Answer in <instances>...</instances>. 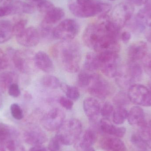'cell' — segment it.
Segmentation results:
<instances>
[{
	"label": "cell",
	"mask_w": 151,
	"mask_h": 151,
	"mask_svg": "<svg viewBox=\"0 0 151 151\" xmlns=\"http://www.w3.org/2000/svg\"><path fill=\"white\" fill-rule=\"evenodd\" d=\"M53 55L66 71L75 73L79 71L81 60L80 46L73 40L62 41L52 49Z\"/></svg>",
	"instance_id": "1"
},
{
	"label": "cell",
	"mask_w": 151,
	"mask_h": 151,
	"mask_svg": "<svg viewBox=\"0 0 151 151\" xmlns=\"http://www.w3.org/2000/svg\"><path fill=\"white\" fill-rule=\"evenodd\" d=\"M69 9L73 15L79 18H88L106 15L111 9L110 4L102 2L98 0H91L84 5H80L76 2L69 4Z\"/></svg>",
	"instance_id": "2"
},
{
	"label": "cell",
	"mask_w": 151,
	"mask_h": 151,
	"mask_svg": "<svg viewBox=\"0 0 151 151\" xmlns=\"http://www.w3.org/2000/svg\"><path fill=\"white\" fill-rule=\"evenodd\" d=\"M82 130L81 122L77 119H72L64 122L58 129V136L64 145L75 143Z\"/></svg>",
	"instance_id": "3"
},
{
	"label": "cell",
	"mask_w": 151,
	"mask_h": 151,
	"mask_svg": "<svg viewBox=\"0 0 151 151\" xmlns=\"http://www.w3.org/2000/svg\"><path fill=\"white\" fill-rule=\"evenodd\" d=\"M142 69L137 62H130L123 69L119 70L116 76V81L123 88L131 87L134 83L141 80L142 76Z\"/></svg>",
	"instance_id": "4"
},
{
	"label": "cell",
	"mask_w": 151,
	"mask_h": 151,
	"mask_svg": "<svg viewBox=\"0 0 151 151\" xmlns=\"http://www.w3.org/2000/svg\"><path fill=\"white\" fill-rule=\"evenodd\" d=\"M98 55L100 70L107 77H116L119 70V57L118 53L105 52L98 54Z\"/></svg>",
	"instance_id": "5"
},
{
	"label": "cell",
	"mask_w": 151,
	"mask_h": 151,
	"mask_svg": "<svg viewBox=\"0 0 151 151\" xmlns=\"http://www.w3.org/2000/svg\"><path fill=\"white\" fill-rule=\"evenodd\" d=\"M110 83L101 76L92 74L90 83L88 86V91L93 96L99 99L106 98L112 91Z\"/></svg>",
	"instance_id": "6"
},
{
	"label": "cell",
	"mask_w": 151,
	"mask_h": 151,
	"mask_svg": "<svg viewBox=\"0 0 151 151\" xmlns=\"http://www.w3.org/2000/svg\"><path fill=\"white\" fill-rule=\"evenodd\" d=\"M78 23L73 19L63 20L54 28L53 38L62 41L72 40L79 32Z\"/></svg>",
	"instance_id": "7"
},
{
	"label": "cell",
	"mask_w": 151,
	"mask_h": 151,
	"mask_svg": "<svg viewBox=\"0 0 151 151\" xmlns=\"http://www.w3.org/2000/svg\"><path fill=\"white\" fill-rule=\"evenodd\" d=\"M128 96L130 102L137 105L151 106V91L142 84H135L129 87Z\"/></svg>",
	"instance_id": "8"
},
{
	"label": "cell",
	"mask_w": 151,
	"mask_h": 151,
	"mask_svg": "<svg viewBox=\"0 0 151 151\" xmlns=\"http://www.w3.org/2000/svg\"><path fill=\"white\" fill-rule=\"evenodd\" d=\"M134 11V5L130 3H122L114 10L111 20L120 29L131 20Z\"/></svg>",
	"instance_id": "9"
},
{
	"label": "cell",
	"mask_w": 151,
	"mask_h": 151,
	"mask_svg": "<svg viewBox=\"0 0 151 151\" xmlns=\"http://www.w3.org/2000/svg\"><path fill=\"white\" fill-rule=\"evenodd\" d=\"M65 114L63 110L58 108H54L42 117V124L48 131L58 130L65 121Z\"/></svg>",
	"instance_id": "10"
},
{
	"label": "cell",
	"mask_w": 151,
	"mask_h": 151,
	"mask_svg": "<svg viewBox=\"0 0 151 151\" xmlns=\"http://www.w3.org/2000/svg\"><path fill=\"white\" fill-rule=\"evenodd\" d=\"M11 54L12 59L15 67L20 72H30L31 63L34 62V58L32 59L29 53L26 51L18 50L12 51Z\"/></svg>",
	"instance_id": "11"
},
{
	"label": "cell",
	"mask_w": 151,
	"mask_h": 151,
	"mask_svg": "<svg viewBox=\"0 0 151 151\" xmlns=\"http://www.w3.org/2000/svg\"><path fill=\"white\" fill-rule=\"evenodd\" d=\"M40 38V32L34 27L25 28L20 35L16 36L18 43L26 47H33L38 45Z\"/></svg>",
	"instance_id": "12"
},
{
	"label": "cell",
	"mask_w": 151,
	"mask_h": 151,
	"mask_svg": "<svg viewBox=\"0 0 151 151\" xmlns=\"http://www.w3.org/2000/svg\"><path fill=\"white\" fill-rule=\"evenodd\" d=\"M24 140L27 143L31 145H40L47 142V135L42 130L38 128L30 129L24 134Z\"/></svg>",
	"instance_id": "13"
},
{
	"label": "cell",
	"mask_w": 151,
	"mask_h": 151,
	"mask_svg": "<svg viewBox=\"0 0 151 151\" xmlns=\"http://www.w3.org/2000/svg\"><path fill=\"white\" fill-rule=\"evenodd\" d=\"M148 46L144 41H138L129 46L128 50V55L129 61L137 62L142 60L147 55Z\"/></svg>",
	"instance_id": "14"
},
{
	"label": "cell",
	"mask_w": 151,
	"mask_h": 151,
	"mask_svg": "<svg viewBox=\"0 0 151 151\" xmlns=\"http://www.w3.org/2000/svg\"><path fill=\"white\" fill-rule=\"evenodd\" d=\"M97 140V136L95 131L92 129L86 130L82 134H81L74 145L76 150L83 151L91 148Z\"/></svg>",
	"instance_id": "15"
},
{
	"label": "cell",
	"mask_w": 151,
	"mask_h": 151,
	"mask_svg": "<svg viewBox=\"0 0 151 151\" xmlns=\"http://www.w3.org/2000/svg\"><path fill=\"white\" fill-rule=\"evenodd\" d=\"M83 108L87 117L91 121L95 122L100 113L101 108L99 102L95 98L88 97L83 101Z\"/></svg>",
	"instance_id": "16"
},
{
	"label": "cell",
	"mask_w": 151,
	"mask_h": 151,
	"mask_svg": "<svg viewBox=\"0 0 151 151\" xmlns=\"http://www.w3.org/2000/svg\"><path fill=\"white\" fill-rule=\"evenodd\" d=\"M35 65L38 69L44 72L49 73L54 71V65L49 56L42 51L35 54L34 58Z\"/></svg>",
	"instance_id": "17"
},
{
	"label": "cell",
	"mask_w": 151,
	"mask_h": 151,
	"mask_svg": "<svg viewBox=\"0 0 151 151\" xmlns=\"http://www.w3.org/2000/svg\"><path fill=\"white\" fill-rule=\"evenodd\" d=\"M101 146L106 151H125L124 143L118 137H106L102 139Z\"/></svg>",
	"instance_id": "18"
},
{
	"label": "cell",
	"mask_w": 151,
	"mask_h": 151,
	"mask_svg": "<svg viewBox=\"0 0 151 151\" xmlns=\"http://www.w3.org/2000/svg\"><path fill=\"white\" fill-rule=\"evenodd\" d=\"M128 121L130 125L141 127L146 124L145 113L142 108L139 106H134L128 112Z\"/></svg>",
	"instance_id": "19"
},
{
	"label": "cell",
	"mask_w": 151,
	"mask_h": 151,
	"mask_svg": "<svg viewBox=\"0 0 151 151\" xmlns=\"http://www.w3.org/2000/svg\"><path fill=\"white\" fill-rule=\"evenodd\" d=\"M100 128L104 133L117 137H123L126 132L125 128L115 127L107 119H103L100 121Z\"/></svg>",
	"instance_id": "20"
},
{
	"label": "cell",
	"mask_w": 151,
	"mask_h": 151,
	"mask_svg": "<svg viewBox=\"0 0 151 151\" xmlns=\"http://www.w3.org/2000/svg\"><path fill=\"white\" fill-rule=\"evenodd\" d=\"M19 133L15 128L0 122V145L12 139H16Z\"/></svg>",
	"instance_id": "21"
},
{
	"label": "cell",
	"mask_w": 151,
	"mask_h": 151,
	"mask_svg": "<svg viewBox=\"0 0 151 151\" xmlns=\"http://www.w3.org/2000/svg\"><path fill=\"white\" fill-rule=\"evenodd\" d=\"M13 25L9 20H0V44L9 41L13 36Z\"/></svg>",
	"instance_id": "22"
},
{
	"label": "cell",
	"mask_w": 151,
	"mask_h": 151,
	"mask_svg": "<svg viewBox=\"0 0 151 151\" xmlns=\"http://www.w3.org/2000/svg\"><path fill=\"white\" fill-rule=\"evenodd\" d=\"M65 16L64 11L60 8L55 7L53 9L45 14L43 22L48 24L52 25L62 20Z\"/></svg>",
	"instance_id": "23"
},
{
	"label": "cell",
	"mask_w": 151,
	"mask_h": 151,
	"mask_svg": "<svg viewBox=\"0 0 151 151\" xmlns=\"http://www.w3.org/2000/svg\"><path fill=\"white\" fill-rule=\"evenodd\" d=\"M84 68L87 71H96L99 69V63L98 54L89 52L86 55Z\"/></svg>",
	"instance_id": "24"
},
{
	"label": "cell",
	"mask_w": 151,
	"mask_h": 151,
	"mask_svg": "<svg viewBox=\"0 0 151 151\" xmlns=\"http://www.w3.org/2000/svg\"><path fill=\"white\" fill-rule=\"evenodd\" d=\"M136 18L145 26L151 27V4H147L140 10Z\"/></svg>",
	"instance_id": "25"
},
{
	"label": "cell",
	"mask_w": 151,
	"mask_h": 151,
	"mask_svg": "<svg viewBox=\"0 0 151 151\" xmlns=\"http://www.w3.org/2000/svg\"><path fill=\"white\" fill-rule=\"evenodd\" d=\"M14 75L12 72H6L0 74V92L4 93L9 90L12 84Z\"/></svg>",
	"instance_id": "26"
},
{
	"label": "cell",
	"mask_w": 151,
	"mask_h": 151,
	"mask_svg": "<svg viewBox=\"0 0 151 151\" xmlns=\"http://www.w3.org/2000/svg\"><path fill=\"white\" fill-rule=\"evenodd\" d=\"M0 151H26L23 145L16 139H10L0 145Z\"/></svg>",
	"instance_id": "27"
},
{
	"label": "cell",
	"mask_w": 151,
	"mask_h": 151,
	"mask_svg": "<svg viewBox=\"0 0 151 151\" xmlns=\"http://www.w3.org/2000/svg\"><path fill=\"white\" fill-rule=\"evenodd\" d=\"M129 112L124 107H117L114 110L112 115L113 121L115 124H123L127 119Z\"/></svg>",
	"instance_id": "28"
},
{
	"label": "cell",
	"mask_w": 151,
	"mask_h": 151,
	"mask_svg": "<svg viewBox=\"0 0 151 151\" xmlns=\"http://www.w3.org/2000/svg\"><path fill=\"white\" fill-rule=\"evenodd\" d=\"M60 88L65 93L66 96L72 100L76 101L80 96V92L75 86H70L65 83H62Z\"/></svg>",
	"instance_id": "29"
},
{
	"label": "cell",
	"mask_w": 151,
	"mask_h": 151,
	"mask_svg": "<svg viewBox=\"0 0 151 151\" xmlns=\"http://www.w3.org/2000/svg\"><path fill=\"white\" fill-rule=\"evenodd\" d=\"M41 83L44 87L51 89L58 88L62 84L57 77L49 75L43 76L42 78Z\"/></svg>",
	"instance_id": "30"
},
{
	"label": "cell",
	"mask_w": 151,
	"mask_h": 151,
	"mask_svg": "<svg viewBox=\"0 0 151 151\" xmlns=\"http://www.w3.org/2000/svg\"><path fill=\"white\" fill-rule=\"evenodd\" d=\"M140 127L138 134L147 147L151 149V128L148 127L147 124Z\"/></svg>",
	"instance_id": "31"
},
{
	"label": "cell",
	"mask_w": 151,
	"mask_h": 151,
	"mask_svg": "<svg viewBox=\"0 0 151 151\" xmlns=\"http://www.w3.org/2000/svg\"><path fill=\"white\" fill-rule=\"evenodd\" d=\"M113 101L117 107H125L129 104L130 100L127 94L123 91H120L115 95Z\"/></svg>",
	"instance_id": "32"
},
{
	"label": "cell",
	"mask_w": 151,
	"mask_h": 151,
	"mask_svg": "<svg viewBox=\"0 0 151 151\" xmlns=\"http://www.w3.org/2000/svg\"><path fill=\"white\" fill-rule=\"evenodd\" d=\"M92 74H90L85 71H83L79 73L77 77V83L81 87H88L91 80Z\"/></svg>",
	"instance_id": "33"
},
{
	"label": "cell",
	"mask_w": 151,
	"mask_h": 151,
	"mask_svg": "<svg viewBox=\"0 0 151 151\" xmlns=\"http://www.w3.org/2000/svg\"><path fill=\"white\" fill-rule=\"evenodd\" d=\"M131 142L133 145L140 151L146 150L147 145L141 139L138 134L132 135L131 137Z\"/></svg>",
	"instance_id": "34"
},
{
	"label": "cell",
	"mask_w": 151,
	"mask_h": 151,
	"mask_svg": "<svg viewBox=\"0 0 151 151\" xmlns=\"http://www.w3.org/2000/svg\"><path fill=\"white\" fill-rule=\"evenodd\" d=\"M114 110L113 106L111 103L106 102L101 108L100 114L104 119H109V118L112 116Z\"/></svg>",
	"instance_id": "35"
},
{
	"label": "cell",
	"mask_w": 151,
	"mask_h": 151,
	"mask_svg": "<svg viewBox=\"0 0 151 151\" xmlns=\"http://www.w3.org/2000/svg\"><path fill=\"white\" fill-rule=\"evenodd\" d=\"M54 28H52V25L48 24L42 21L41 24L40 29V32H39L40 35L45 38H53V32Z\"/></svg>",
	"instance_id": "36"
},
{
	"label": "cell",
	"mask_w": 151,
	"mask_h": 151,
	"mask_svg": "<svg viewBox=\"0 0 151 151\" xmlns=\"http://www.w3.org/2000/svg\"><path fill=\"white\" fill-rule=\"evenodd\" d=\"M38 10L41 13L46 14L55 8V5L51 2L44 0L38 3L37 5Z\"/></svg>",
	"instance_id": "37"
},
{
	"label": "cell",
	"mask_w": 151,
	"mask_h": 151,
	"mask_svg": "<svg viewBox=\"0 0 151 151\" xmlns=\"http://www.w3.org/2000/svg\"><path fill=\"white\" fill-rule=\"evenodd\" d=\"M27 24L26 19H21L17 21L13 25V35L17 36L20 35L25 29V27Z\"/></svg>",
	"instance_id": "38"
},
{
	"label": "cell",
	"mask_w": 151,
	"mask_h": 151,
	"mask_svg": "<svg viewBox=\"0 0 151 151\" xmlns=\"http://www.w3.org/2000/svg\"><path fill=\"white\" fill-rule=\"evenodd\" d=\"M11 113L12 117L17 120L22 119L24 117L23 111L18 104H13L11 105Z\"/></svg>",
	"instance_id": "39"
},
{
	"label": "cell",
	"mask_w": 151,
	"mask_h": 151,
	"mask_svg": "<svg viewBox=\"0 0 151 151\" xmlns=\"http://www.w3.org/2000/svg\"><path fill=\"white\" fill-rule=\"evenodd\" d=\"M62 145L63 144L59 137L57 135H56L55 137L51 139L49 143L48 151H59Z\"/></svg>",
	"instance_id": "40"
},
{
	"label": "cell",
	"mask_w": 151,
	"mask_h": 151,
	"mask_svg": "<svg viewBox=\"0 0 151 151\" xmlns=\"http://www.w3.org/2000/svg\"><path fill=\"white\" fill-rule=\"evenodd\" d=\"M20 13L32 14L35 11V8L32 5L24 2H19Z\"/></svg>",
	"instance_id": "41"
},
{
	"label": "cell",
	"mask_w": 151,
	"mask_h": 151,
	"mask_svg": "<svg viewBox=\"0 0 151 151\" xmlns=\"http://www.w3.org/2000/svg\"><path fill=\"white\" fill-rule=\"evenodd\" d=\"M9 59L6 54L0 49V71L8 68Z\"/></svg>",
	"instance_id": "42"
},
{
	"label": "cell",
	"mask_w": 151,
	"mask_h": 151,
	"mask_svg": "<svg viewBox=\"0 0 151 151\" xmlns=\"http://www.w3.org/2000/svg\"><path fill=\"white\" fill-rule=\"evenodd\" d=\"M59 103L62 106L68 110H70L73 107L74 103L72 100L67 97L62 96L59 99Z\"/></svg>",
	"instance_id": "43"
},
{
	"label": "cell",
	"mask_w": 151,
	"mask_h": 151,
	"mask_svg": "<svg viewBox=\"0 0 151 151\" xmlns=\"http://www.w3.org/2000/svg\"><path fill=\"white\" fill-rule=\"evenodd\" d=\"M143 64L146 72L151 76V53L147 54L142 59Z\"/></svg>",
	"instance_id": "44"
},
{
	"label": "cell",
	"mask_w": 151,
	"mask_h": 151,
	"mask_svg": "<svg viewBox=\"0 0 151 151\" xmlns=\"http://www.w3.org/2000/svg\"><path fill=\"white\" fill-rule=\"evenodd\" d=\"M9 95L13 97H18L20 94V90L17 84L13 83L8 90Z\"/></svg>",
	"instance_id": "45"
},
{
	"label": "cell",
	"mask_w": 151,
	"mask_h": 151,
	"mask_svg": "<svg viewBox=\"0 0 151 151\" xmlns=\"http://www.w3.org/2000/svg\"><path fill=\"white\" fill-rule=\"evenodd\" d=\"M12 15H13V10L11 4L0 7V17Z\"/></svg>",
	"instance_id": "46"
},
{
	"label": "cell",
	"mask_w": 151,
	"mask_h": 151,
	"mask_svg": "<svg viewBox=\"0 0 151 151\" xmlns=\"http://www.w3.org/2000/svg\"><path fill=\"white\" fill-rule=\"evenodd\" d=\"M131 34L129 32H124L121 35V38L124 43H127L131 39Z\"/></svg>",
	"instance_id": "47"
},
{
	"label": "cell",
	"mask_w": 151,
	"mask_h": 151,
	"mask_svg": "<svg viewBox=\"0 0 151 151\" xmlns=\"http://www.w3.org/2000/svg\"><path fill=\"white\" fill-rule=\"evenodd\" d=\"M128 2L132 4L133 5L137 6H141L145 4L149 0H127Z\"/></svg>",
	"instance_id": "48"
},
{
	"label": "cell",
	"mask_w": 151,
	"mask_h": 151,
	"mask_svg": "<svg viewBox=\"0 0 151 151\" xmlns=\"http://www.w3.org/2000/svg\"><path fill=\"white\" fill-rule=\"evenodd\" d=\"M19 1V0H1V3L3 6H5L13 4Z\"/></svg>",
	"instance_id": "49"
},
{
	"label": "cell",
	"mask_w": 151,
	"mask_h": 151,
	"mask_svg": "<svg viewBox=\"0 0 151 151\" xmlns=\"http://www.w3.org/2000/svg\"><path fill=\"white\" fill-rule=\"evenodd\" d=\"M29 151H47L46 148H44L40 145L34 146L32 148H31Z\"/></svg>",
	"instance_id": "50"
},
{
	"label": "cell",
	"mask_w": 151,
	"mask_h": 151,
	"mask_svg": "<svg viewBox=\"0 0 151 151\" xmlns=\"http://www.w3.org/2000/svg\"><path fill=\"white\" fill-rule=\"evenodd\" d=\"M91 0H76V3L80 5H84L90 1Z\"/></svg>",
	"instance_id": "51"
},
{
	"label": "cell",
	"mask_w": 151,
	"mask_h": 151,
	"mask_svg": "<svg viewBox=\"0 0 151 151\" xmlns=\"http://www.w3.org/2000/svg\"><path fill=\"white\" fill-rule=\"evenodd\" d=\"M145 37L147 41L151 43V30H150L146 33Z\"/></svg>",
	"instance_id": "52"
},
{
	"label": "cell",
	"mask_w": 151,
	"mask_h": 151,
	"mask_svg": "<svg viewBox=\"0 0 151 151\" xmlns=\"http://www.w3.org/2000/svg\"><path fill=\"white\" fill-rule=\"evenodd\" d=\"M27 1H29L33 2H40L44 0H27Z\"/></svg>",
	"instance_id": "53"
},
{
	"label": "cell",
	"mask_w": 151,
	"mask_h": 151,
	"mask_svg": "<svg viewBox=\"0 0 151 151\" xmlns=\"http://www.w3.org/2000/svg\"><path fill=\"white\" fill-rule=\"evenodd\" d=\"M2 99L1 96L0 95V109L2 107Z\"/></svg>",
	"instance_id": "54"
},
{
	"label": "cell",
	"mask_w": 151,
	"mask_h": 151,
	"mask_svg": "<svg viewBox=\"0 0 151 151\" xmlns=\"http://www.w3.org/2000/svg\"><path fill=\"white\" fill-rule=\"evenodd\" d=\"M83 151H95L94 149H92L91 148H88V149H87V150H85Z\"/></svg>",
	"instance_id": "55"
},
{
	"label": "cell",
	"mask_w": 151,
	"mask_h": 151,
	"mask_svg": "<svg viewBox=\"0 0 151 151\" xmlns=\"http://www.w3.org/2000/svg\"><path fill=\"white\" fill-rule=\"evenodd\" d=\"M150 127L151 128V120H150Z\"/></svg>",
	"instance_id": "56"
},
{
	"label": "cell",
	"mask_w": 151,
	"mask_h": 151,
	"mask_svg": "<svg viewBox=\"0 0 151 151\" xmlns=\"http://www.w3.org/2000/svg\"><path fill=\"white\" fill-rule=\"evenodd\" d=\"M150 91H151V83H150Z\"/></svg>",
	"instance_id": "57"
},
{
	"label": "cell",
	"mask_w": 151,
	"mask_h": 151,
	"mask_svg": "<svg viewBox=\"0 0 151 151\" xmlns=\"http://www.w3.org/2000/svg\"><path fill=\"white\" fill-rule=\"evenodd\" d=\"M109 1H116V0H109Z\"/></svg>",
	"instance_id": "58"
}]
</instances>
